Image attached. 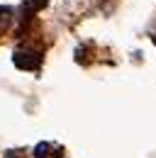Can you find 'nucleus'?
I'll return each instance as SVG.
<instances>
[{
	"instance_id": "2",
	"label": "nucleus",
	"mask_w": 156,
	"mask_h": 158,
	"mask_svg": "<svg viewBox=\"0 0 156 158\" xmlns=\"http://www.w3.org/2000/svg\"><path fill=\"white\" fill-rule=\"evenodd\" d=\"M34 158H63V153L61 151H54V146L51 143H46V141H41L37 148H34Z\"/></svg>"
},
{
	"instance_id": "1",
	"label": "nucleus",
	"mask_w": 156,
	"mask_h": 158,
	"mask_svg": "<svg viewBox=\"0 0 156 158\" xmlns=\"http://www.w3.org/2000/svg\"><path fill=\"white\" fill-rule=\"evenodd\" d=\"M12 63L17 68H24V71H37L39 66H41V56L34 54V51H17L12 56Z\"/></svg>"
},
{
	"instance_id": "3",
	"label": "nucleus",
	"mask_w": 156,
	"mask_h": 158,
	"mask_svg": "<svg viewBox=\"0 0 156 158\" xmlns=\"http://www.w3.org/2000/svg\"><path fill=\"white\" fill-rule=\"evenodd\" d=\"M7 15H12V10H10V7H0V32L10 24V17H7Z\"/></svg>"
}]
</instances>
